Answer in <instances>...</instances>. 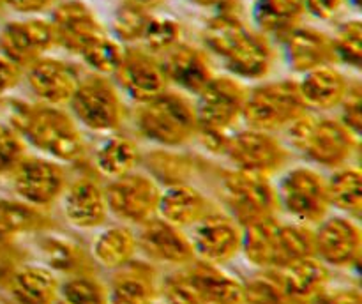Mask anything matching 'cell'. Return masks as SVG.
<instances>
[{"label": "cell", "mask_w": 362, "mask_h": 304, "mask_svg": "<svg viewBox=\"0 0 362 304\" xmlns=\"http://www.w3.org/2000/svg\"><path fill=\"white\" fill-rule=\"evenodd\" d=\"M272 276L285 292L290 304H311L329 286V267L317 257H308L281 269H272Z\"/></svg>", "instance_id": "d4e9b609"}, {"label": "cell", "mask_w": 362, "mask_h": 304, "mask_svg": "<svg viewBox=\"0 0 362 304\" xmlns=\"http://www.w3.org/2000/svg\"><path fill=\"white\" fill-rule=\"evenodd\" d=\"M108 212L129 225H144L158 216L161 186L148 173L131 172L105 186Z\"/></svg>", "instance_id": "7c38bea8"}, {"label": "cell", "mask_w": 362, "mask_h": 304, "mask_svg": "<svg viewBox=\"0 0 362 304\" xmlns=\"http://www.w3.org/2000/svg\"><path fill=\"white\" fill-rule=\"evenodd\" d=\"M152 14L133 0H122L113 13L112 35L124 46L140 45Z\"/></svg>", "instance_id": "d590c367"}, {"label": "cell", "mask_w": 362, "mask_h": 304, "mask_svg": "<svg viewBox=\"0 0 362 304\" xmlns=\"http://www.w3.org/2000/svg\"><path fill=\"white\" fill-rule=\"evenodd\" d=\"M182 37L184 28L179 20H175L172 16H158V14H152L140 45L141 48H145L152 55L161 57L172 48H175L179 42H182Z\"/></svg>", "instance_id": "ab89813d"}, {"label": "cell", "mask_w": 362, "mask_h": 304, "mask_svg": "<svg viewBox=\"0 0 362 304\" xmlns=\"http://www.w3.org/2000/svg\"><path fill=\"white\" fill-rule=\"evenodd\" d=\"M140 226L141 230L136 235L138 250L151 262L182 267L194 260L189 235H186L182 228L158 216Z\"/></svg>", "instance_id": "44dd1931"}, {"label": "cell", "mask_w": 362, "mask_h": 304, "mask_svg": "<svg viewBox=\"0 0 362 304\" xmlns=\"http://www.w3.org/2000/svg\"><path fill=\"white\" fill-rule=\"evenodd\" d=\"M42 257L46 258V265L52 271H62L66 274H80L88 272L87 255L74 240L62 235H46L41 239Z\"/></svg>", "instance_id": "e575fe53"}, {"label": "cell", "mask_w": 362, "mask_h": 304, "mask_svg": "<svg viewBox=\"0 0 362 304\" xmlns=\"http://www.w3.org/2000/svg\"><path fill=\"white\" fill-rule=\"evenodd\" d=\"M11 177L16 197L37 209L60 200L67 186V172L62 163L46 156H25Z\"/></svg>", "instance_id": "4fadbf2b"}, {"label": "cell", "mask_w": 362, "mask_h": 304, "mask_svg": "<svg viewBox=\"0 0 362 304\" xmlns=\"http://www.w3.org/2000/svg\"><path fill=\"white\" fill-rule=\"evenodd\" d=\"M223 156L228 159L232 168L271 179L288 165L290 151L274 133L247 127L230 134Z\"/></svg>", "instance_id": "8fae6325"}, {"label": "cell", "mask_w": 362, "mask_h": 304, "mask_svg": "<svg viewBox=\"0 0 362 304\" xmlns=\"http://www.w3.org/2000/svg\"><path fill=\"white\" fill-rule=\"evenodd\" d=\"M332 37L336 64H345L352 69H361L362 64V21L349 18L338 25Z\"/></svg>", "instance_id": "60d3db41"}, {"label": "cell", "mask_w": 362, "mask_h": 304, "mask_svg": "<svg viewBox=\"0 0 362 304\" xmlns=\"http://www.w3.org/2000/svg\"><path fill=\"white\" fill-rule=\"evenodd\" d=\"M9 124L23 136L25 144L59 163H78L87 145L80 126L62 106L14 99L9 105Z\"/></svg>", "instance_id": "6da1fadb"}, {"label": "cell", "mask_w": 362, "mask_h": 304, "mask_svg": "<svg viewBox=\"0 0 362 304\" xmlns=\"http://www.w3.org/2000/svg\"><path fill=\"white\" fill-rule=\"evenodd\" d=\"M108 304H154L158 297V278L151 264L131 260L115 269L110 279Z\"/></svg>", "instance_id": "484cf974"}, {"label": "cell", "mask_w": 362, "mask_h": 304, "mask_svg": "<svg viewBox=\"0 0 362 304\" xmlns=\"http://www.w3.org/2000/svg\"><path fill=\"white\" fill-rule=\"evenodd\" d=\"M214 211L211 200L189 182L173 184L161 189L158 204V218L179 226L191 228L209 212Z\"/></svg>", "instance_id": "4316f807"}, {"label": "cell", "mask_w": 362, "mask_h": 304, "mask_svg": "<svg viewBox=\"0 0 362 304\" xmlns=\"http://www.w3.org/2000/svg\"><path fill=\"white\" fill-rule=\"evenodd\" d=\"M141 163V152L136 141L122 133L106 134L105 140L95 147L92 165L99 175L108 180L134 172Z\"/></svg>", "instance_id": "f546056e"}, {"label": "cell", "mask_w": 362, "mask_h": 304, "mask_svg": "<svg viewBox=\"0 0 362 304\" xmlns=\"http://www.w3.org/2000/svg\"><path fill=\"white\" fill-rule=\"evenodd\" d=\"M283 55L293 73L304 74L317 67L336 64L332 37L327 32L310 25H297L285 37L279 39Z\"/></svg>", "instance_id": "603a6c76"}, {"label": "cell", "mask_w": 362, "mask_h": 304, "mask_svg": "<svg viewBox=\"0 0 362 304\" xmlns=\"http://www.w3.org/2000/svg\"><path fill=\"white\" fill-rule=\"evenodd\" d=\"M2 98H4V95H0V106H2V101H4V99H2Z\"/></svg>", "instance_id": "816d5d0a"}, {"label": "cell", "mask_w": 362, "mask_h": 304, "mask_svg": "<svg viewBox=\"0 0 362 304\" xmlns=\"http://www.w3.org/2000/svg\"><path fill=\"white\" fill-rule=\"evenodd\" d=\"M166 299L177 304H244L240 279L221 265L193 260L170 274L163 285Z\"/></svg>", "instance_id": "5b68a950"}, {"label": "cell", "mask_w": 362, "mask_h": 304, "mask_svg": "<svg viewBox=\"0 0 362 304\" xmlns=\"http://www.w3.org/2000/svg\"><path fill=\"white\" fill-rule=\"evenodd\" d=\"M244 286V304H290L271 271L247 279Z\"/></svg>", "instance_id": "b9f144b4"}, {"label": "cell", "mask_w": 362, "mask_h": 304, "mask_svg": "<svg viewBox=\"0 0 362 304\" xmlns=\"http://www.w3.org/2000/svg\"><path fill=\"white\" fill-rule=\"evenodd\" d=\"M21 78H23V67H20L16 62L0 53V95L18 87Z\"/></svg>", "instance_id": "c3c4849f"}, {"label": "cell", "mask_w": 362, "mask_h": 304, "mask_svg": "<svg viewBox=\"0 0 362 304\" xmlns=\"http://www.w3.org/2000/svg\"><path fill=\"white\" fill-rule=\"evenodd\" d=\"M189 240L194 260L212 265H225L240 255L243 226L226 212L214 209L204 219L191 226Z\"/></svg>", "instance_id": "9a60e30c"}, {"label": "cell", "mask_w": 362, "mask_h": 304, "mask_svg": "<svg viewBox=\"0 0 362 304\" xmlns=\"http://www.w3.org/2000/svg\"><path fill=\"white\" fill-rule=\"evenodd\" d=\"M124 49H126V46L122 42H119L112 34L105 32L80 53V59L83 60V64L92 73L113 76L120 60H122Z\"/></svg>", "instance_id": "f35d334b"}, {"label": "cell", "mask_w": 362, "mask_h": 304, "mask_svg": "<svg viewBox=\"0 0 362 304\" xmlns=\"http://www.w3.org/2000/svg\"><path fill=\"white\" fill-rule=\"evenodd\" d=\"M218 59L228 74L239 78L240 81H257L264 80L272 71L276 49L271 37L262 34L258 28L246 25L233 35Z\"/></svg>", "instance_id": "5bb4252c"}, {"label": "cell", "mask_w": 362, "mask_h": 304, "mask_svg": "<svg viewBox=\"0 0 362 304\" xmlns=\"http://www.w3.org/2000/svg\"><path fill=\"white\" fill-rule=\"evenodd\" d=\"M2 4L21 16H41L46 11H52L57 0H2Z\"/></svg>", "instance_id": "7dc6e473"}, {"label": "cell", "mask_w": 362, "mask_h": 304, "mask_svg": "<svg viewBox=\"0 0 362 304\" xmlns=\"http://www.w3.org/2000/svg\"><path fill=\"white\" fill-rule=\"evenodd\" d=\"M49 226V219L37 207L25 204L20 198H0V242L25 233L42 232Z\"/></svg>", "instance_id": "836d02e7"}, {"label": "cell", "mask_w": 362, "mask_h": 304, "mask_svg": "<svg viewBox=\"0 0 362 304\" xmlns=\"http://www.w3.org/2000/svg\"><path fill=\"white\" fill-rule=\"evenodd\" d=\"M240 253L253 267L272 271L303 258L315 257L313 228L303 223L265 219L243 228Z\"/></svg>", "instance_id": "7a4b0ae2"}, {"label": "cell", "mask_w": 362, "mask_h": 304, "mask_svg": "<svg viewBox=\"0 0 362 304\" xmlns=\"http://www.w3.org/2000/svg\"><path fill=\"white\" fill-rule=\"evenodd\" d=\"M349 85L350 78H346V74L338 69L336 64L308 71L300 80H297L304 105L308 110L315 112H331L338 108L349 90Z\"/></svg>", "instance_id": "83f0119b"}, {"label": "cell", "mask_w": 362, "mask_h": 304, "mask_svg": "<svg viewBox=\"0 0 362 304\" xmlns=\"http://www.w3.org/2000/svg\"><path fill=\"white\" fill-rule=\"evenodd\" d=\"M59 283L48 265L25 264L11 274L9 292L18 304H55Z\"/></svg>", "instance_id": "f1b7e54d"}, {"label": "cell", "mask_w": 362, "mask_h": 304, "mask_svg": "<svg viewBox=\"0 0 362 304\" xmlns=\"http://www.w3.org/2000/svg\"><path fill=\"white\" fill-rule=\"evenodd\" d=\"M341 122L352 131L354 134L361 136V124H362V85L359 80H350L349 90L343 98L341 105Z\"/></svg>", "instance_id": "ee69618b"}, {"label": "cell", "mask_w": 362, "mask_h": 304, "mask_svg": "<svg viewBox=\"0 0 362 304\" xmlns=\"http://www.w3.org/2000/svg\"><path fill=\"white\" fill-rule=\"evenodd\" d=\"M0 6H2V0H0Z\"/></svg>", "instance_id": "db71d44e"}, {"label": "cell", "mask_w": 362, "mask_h": 304, "mask_svg": "<svg viewBox=\"0 0 362 304\" xmlns=\"http://www.w3.org/2000/svg\"><path fill=\"white\" fill-rule=\"evenodd\" d=\"M148 175L161 186H173V184L187 182V177L193 173L194 163L182 152H173L163 147L161 151H154L145 158Z\"/></svg>", "instance_id": "8d00e7d4"}, {"label": "cell", "mask_w": 362, "mask_h": 304, "mask_svg": "<svg viewBox=\"0 0 362 304\" xmlns=\"http://www.w3.org/2000/svg\"><path fill=\"white\" fill-rule=\"evenodd\" d=\"M134 126L151 144L165 148L182 147L198 133L194 101L186 92L166 88L151 101L141 103Z\"/></svg>", "instance_id": "277c9868"}, {"label": "cell", "mask_w": 362, "mask_h": 304, "mask_svg": "<svg viewBox=\"0 0 362 304\" xmlns=\"http://www.w3.org/2000/svg\"><path fill=\"white\" fill-rule=\"evenodd\" d=\"M274 189L279 211L286 212L292 221L313 226L331 211L327 179L313 166L297 165L283 170Z\"/></svg>", "instance_id": "ba28073f"}, {"label": "cell", "mask_w": 362, "mask_h": 304, "mask_svg": "<svg viewBox=\"0 0 362 304\" xmlns=\"http://www.w3.org/2000/svg\"><path fill=\"white\" fill-rule=\"evenodd\" d=\"M55 304H108V290L90 272L71 274L59 283Z\"/></svg>", "instance_id": "74e56055"}, {"label": "cell", "mask_w": 362, "mask_h": 304, "mask_svg": "<svg viewBox=\"0 0 362 304\" xmlns=\"http://www.w3.org/2000/svg\"><path fill=\"white\" fill-rule=\"evenodd\" d=\"M306 112L297 80H272L247 88L243 120L251 129L276 133Z\"/></svg>", "instance_id": "52a82bcc"}, {"label": "cell", "mask_w": 362, "mask_h": 304, "mask_svg": "<svg viewBox=\"0 0 362 304\" xmlns=\"http://www.w3.org/2000/svg\"><path fill=\"white\" fill-rule=\"evenodd\" d=\"M113 78L120 92L140 105L168 88V78L163 69L161 59L140 46H126Z\"/></svg>", "instance_id": "e0dca14e"}, {"label": "cell", "mask_w": 362, "mask_h": 304, "mask_svg": "<svg viewBox=\"0 0 362 304\" xmlns=\"http://www.w3.org/2000/svg\"><path fill=\"white\" fill-rule=\"evenodd\" d=\"M168 83L177 85L180 92L197 95L214 76L209 53L204 48L182 41L159 57Z\"/></svg>", "instance_id": "cb8c5ba5"}, {"label": "cell", "mask_w": 362, "mask_h": 304, "mask_svg": "<svg viewBox=\"0 0 362 304\" xmlns=\"http://www.w3.org/2000/svg\"><path fill=\"white\" fill-rule=\"evenodd\" d=\"M133 2L140 4L141 7H145V9L154 11V9H158V7H161L166 0H133Z\"/></svg>", "instance_id": "f907efd6"}, {"label": "cell", "mask_w": 362, "mask_h": 304, "mask_svg": "<svg viewBox=\"0 0 362 304\" xmlns=\"http://www.w3.org/2000/svg\"><path fill=\"white\" fill-rule=\"evenodd\" d=\"M53 48L55 35L48 18L25 16L9 21L0 30V53L23 69Z\"/></svg>", "instance_id": "d6986e66"}, {"label": "cell", "mask_w": 362, "mask_h": 304, "mask_svg": "<svg viewBox=\"0 0 362 304\" xmlns=\"http://www.w3.org/2000/svg\"><path fill=\"white\" fill-rule=\"evenodd\" d=\"M48 20L55 35V46L76 57H80L94 39L108 32L85 0L57 2Z\"/></svg>", "instance_id": "ac0fdd59"}, {"label": "cell", "mask_w": 362, "mask_h": 304, "mask_svg": "<svg viewBox=\"0 0 362 304\" xmlns=\"http://www.w3.org/2000/svg\"><path fill=\"white\" fill-rule=\"evenodd\" d=\"M32 94L42 105L64 106L80 83L81 73L73 62L59 57L45 55L23 69Z\"/></svg>", "instance_id": "ffe728a7"}, {"label": "cell", "mask_w": 362, "mask_h": 304, "mask_svg": "<svg viewBox=\"0 0 362 304\" xmlns=\"http://www.w3.org/2000/svg\"><path fill=\"white\" fill-rule=\"evenodd\" d=\"M304 16L306 0H255L251 9L255 28L278 41L303 23Z\"/></svg>", "instance_id": "4dcf8cb0"}, {"label": "cell", "mask_w": 362, "mask_h": 304, "mask_svg": "<svg viewBox=\"0 0 362 304\" xmlns=\"http://www.w3.org/2000/svg\"><path fill=\"white\" fill-rule=\"evenodd\" d=\"M327 191L331 209H338L341 214L354 219L362 212V172L356 165H343L332 170L327 179Z\"/></svg>", "instance_id": "d6a6232c"}, {"label": "cell", "mask_w": 362, "mask_h": 304, "mask_svg": "<svg viewBox=\"0 0 362 304\" xmlns=\"http://www.w3.org/2000/svg\"><path fill=\"white\" fill-rule=\"evenodd\" d=\"M288 144L310 163L324 168L349 165L359 147V136L339 119L304 113L286 127Z\"/></svg>", "instance_id": "3957f363"}, {"label": "cell", "mask_w": 362, "mask_h": 304, "mask_svg": "<svg viewBox=\"0 0 362 304\" xmlns=\"http://www.w3.org/2000/svg\"><path fill=\"white\" fill-rule=\"evenodd\" d=\"M71 115L78 126L92 133H117L126 122V105L115 81L103 74H81L69 99Z\"/></svg>", "instance_id": "8992f818"}, {"label": "cell", "mask_w": 362, "mask_h": 304, "mask_svg": "<svg viewBox=\"0 0 362 304\" xmlns=\"http://www.w3.org/2000/svg\"><path fill=\"white\" fill-rule=\"evenodd\" d=\"M219 194L226 214L232 216L243 228L278 218V198L269 177L232 168L221 177Z\"/></svg>", "instance_id": "9c48e42d"}, {"label": "cell", "mask_w": 362, "mask_h": 304, "mask_svg": "<svg viewBox=\"0 0 362 304\" xmlns=\"http://www.w3.org/2000/svg\"><path fill=\"white\" fill-rule=\"evenodd\" d=\"M166 304H177V303H170V300H168V303H166Z\"/></svg>", "instance_id": "f5cc1de1"}, {"label": "cell", "mask_w": 362, "mask_h": 304, "mask_svg": "<svg viewBox=\"0 0 362 304\" xmlns=\"http://www.w3.org/2000/svg\"><path fill=\"white\" fill-rule=\"evenodd\" d=\"M138 251L136 233L126 225L103 228L92 242V258L105 269L122 267L134 258Z\"/></svg>", "instance_id": "1f68e13d"}, {"label": "cell", "mask_w": 362, "mask_h": 304, "mask_svg": "<svg viewBox=\"0 0 362 304\" xmlns=\"http://www.w3.org/2000/svg\"><path fill=\"white\" fill-rule=\"evenodd\" d=\"M187 2L193 4V6H197V7H200V9H214V7L219 6L223 0H187Z\"/></svg>", "instance_id": "681fc988"}, {"label": "cell", "mask_w": 362, "mask_h": 304, "mask_svg": "<svg viewBox=\"0 0 362 304\" xmlns=\"http://www.w3.org/2000/svg\"><path fill=\"white\" fill-rule=\"evenodd\" d=\"M350 0H306V14L320 21H332L345 11Z\"/></svg>", "instance_id": "bcb514c9"}, {"label": "cell", "mask_w": 362, "mask_h": 304, "mask_svg": "<svg viewBox=\"0 0 362 304\" xmlns=\"http://www.w3.org/2000/svg\"><path fill=\"white\" fill-rule=\"evenodd\" d=\"M315 233V257L327 267L352 269L359 265L362 233L357 219L345 214L325 216Z\"/></svg>", "instance_id": "2e32d148"}, {"label": "cell", "mask_w": 362, "mask_h": 304, "mask_svg": "<svg viewBox=\"0 0 362 304\" xmlns=\"http://www.w3.org/2000/svg\"><path fill=\"white\" fill-rule=\"evenodd\" d=\"M60 200L64 218L74 228H99L105 225L110 214L105 187L94 177L83 175L67 182Z\"/></svg>", "instance_id": "7402d4cb"}, {"label": "cell", "mask_w": 362, "mask_h": 304, "mask_svg": "<svg viewBox=\"0 0 362 304\" xmlns=\"http://www.w3.org/2000/svg\"><path fill=\"white\" fill-rule=\"evenodd\" d=\"M311 304H362V296L357 286H327Z\"/></svg>", "instance_id": "f6af8a7d"}, {"label": "cell", "mask_w": 362, "mask_h": 304, "mask_svg": "<svg viewBox=\"0 0 362 304\" xmlns=\"http://www.w3.org/2000/svg\"><path fill=\"white\" fill-rule=\"evenodd\" d=\"M27 156V144L23 136L7 124H0V175H13Z\"/></svg>", "instance_id": "7bdbcfd3"}, {"label": "cell", "mask_w": 362, "mask_h": 304, "mask_svg": "<svg viewBox=\"0 0 362 304\" xmlns=\"http://www.w3.org/2000/svg\"><path fill=\"white\" fill-rule=\"evenodd\" d=\"M247 88L232 74H214L197 94L198 131L204 133L232 134L243 120Z\"/></svg>", "instance_id": "30bf717a"}]
</instances>
